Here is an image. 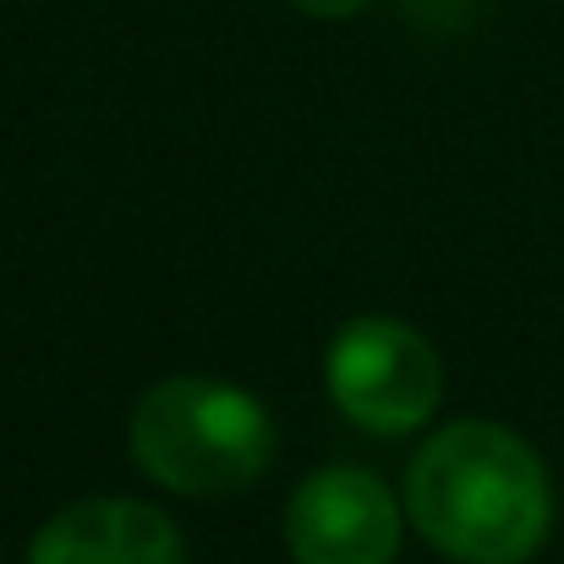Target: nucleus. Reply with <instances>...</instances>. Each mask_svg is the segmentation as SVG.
Here are the masks:
<instances>
[{"label":"nucleus","mask_w":564,"mask_h":564,"mask_svg":"<svg viewBox=\"0 0 564 564\" xmlns=\"http://www.w3.org/2000/svg\"><path fill=\"white\" fill-rule=\"evenodd\" d=\"M416 532L455 564H527L554 527L543 455L499 422L438 427L405 477Z\"/></svg>","instance_id":"1"},{"label":"nucleus","mask_w":564,"mask_h":564,"mask_svg":"<svg viewBox=\"0 0 564 564\" xmlns=\"http://www.w3.org/2000/svg\"><path fill=\"white\" fill-rule=\"evenodd\" d=\"M132 460L171 494H241L274 460V422L258 394L219 378H160L127 427Z\"/></svg>","instance_id":"2"},{"label":"nucleus","mask_w":564,"mask_h":564,"mask_svg":"<svg viewBox=\"0 0 564 564\" xmlns=\"http://www.w3.org/2000/svg\"><path fill=\"white\" fill-rule=\"evenodd\" d=\"M329 394L368 433H411L438 411L444 368L400 318H351L329 346Z\"/></svg>","instance_id":"3"},{"label":"nucleus","mask_w":564,"mask_h":564,"mask_svg":"<svg viewBox=\"0 0 564 564\" xmlns=\"http://www.w3.org/2000/svg\"><path fill=\"white\" fill-rule=\"evenodd\" d=\"M285 543L296 564H394L400 505L362 466L313 471L285 510Z\"/></svg>","instance_id":"4"},{"label":"nucleus","mask_w":564,"mask_h":564,"mask_svg":"<svg viewBox=\"0 0 564 564\" xmlns=\"http://www.w3.org/2000/svg\"><path fill=\"white\" fill-rule=\"evenodd\" d=\"M182 554L176 521L154 505L83 499L33 538L28 564H182Z\"/></svg>","instance_id":"5"},{"label":"nucleus","mask_w":564,"mask_h":564,"mask_svg":"<svg viewBox=\"0 0 564 564\" xmlns=\"http://www.w3.org/2000/svg\"><path fill=\"white\" fill-rule=\"evenodd\" d=\"M296 11H307V17H357L362 6H373V0H291Z\"/></svg>","instance_id":"6"}]
</instances>
